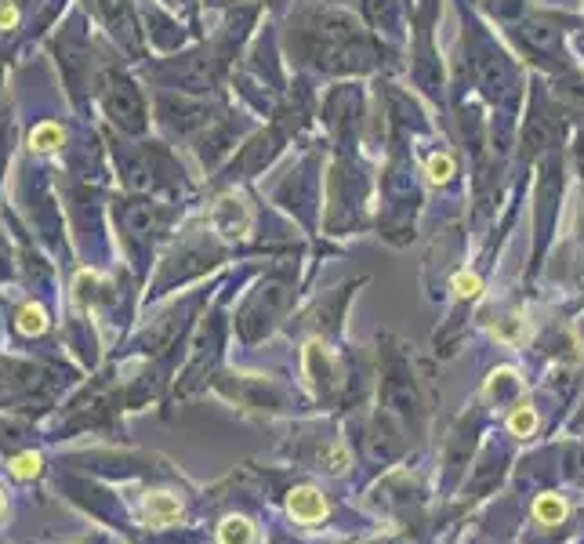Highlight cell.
I'll return each mask as SVG.
<instances>
[{
    "mask_svg": "<svg viewBox=\"0 0 584 544\" xmlns=\"http://www.w3.org/2000/svg\"><path fill=\"white\" fill-rule=\"evenodd\" d=\"M102 106L113 117V124H120L124 131H142L146 127V106H142V95L124 73L117 69H102Z\"/></svg>",
    "mask_w": 584,
    "mask_h": 544,
    "instance_id": "cell-1",
    "label": "cell"
},
{
    "mask_svg": "<svg viewBox=\"0 0 584 544\" xmlns=\"http://www.w3.org/2000/svg\"><path fill=\"white\" fill-rule=\"evenodd\" d=\"M88 4H95L98 19L106 22V30L120 40V48H127L131 55L142 48V37H138L135 15H131V8H127L124 0H88Z\"/></svg>",
    "mask_w": 584,
    "mask_h": 544,
    "instance_id": "cell-2",
    "label": "cell"
},
{
    "mask_svg": "<svg viewBox=\"0 0 584 544\" xmlns=\"http://www.w3.org/2000/svg\"><path fill=\"white\" fill-rule=\"evenodd\" d=\"M287 512H291L294 523L302 526H316L327 515V497L316 490V486H298L287 494Z\"/></svg>",
    "mask_w": 584,
    "mask_h": 544,
    "instance_id": "cell-3",
    "label": "cell"
},
{
    "mask_svg": "<svg viewBox=\"0 0 584 544\" xmlns=\"http://www.w3.org/2000/svg\"><path fill=\"white\" fill-rule=\"evenodd\" d=\"M164 109V120L178 131H193V127H207V109L204 106H193V102H185V98H164L160 102Z\"/></svg>",
    "mask_w": 584,
    "mask_h": 544,
    "instance_id": "cell-4",
    "label": "cell"
},
{
    "mask_svg": "<svg viewBox=\"0 0 584 544\" xmlns=\"http://www.w3.org/2000/svg\"><path fill=\"white\" fill-rule=\"evenodd\" d=\"M142 512H146L149 523L167 526V523H175V519H182V501H178L175 494H167V490H153V494H146V501H142Z\"/></svg>",
    "mask_w": 584,
    "mask_h": 544,
    "instance_id": "cell-5",
    "label": "cell"
},
{
    "mask_svg": "<svg viewBox=\"0 0 584 544\" xmlns=\"http://www.w3.org/2000/svg\"><path fill=\"white\" fill-rule=\"evenodd\" d=\"M211 222H215V229L222 236H244V229H247V211L236 200H222V204L215 207V214H211Z\"/></svg>",
    "mask_w": 584,
    "mask_h": 544,
    "instance_id": "cell-6",
    "label": "cell"
},
{
    "mask_svg": "<svg viewBox=\"0 0 584 544\" xmlns=\"http://www.w3.org/2000/svg\"><path fill=\"white\" fill-rule=\"evenodd\" d=\"M215 537L218 544H254V523L247 515H225Z\"/></svg>",
    "mask_w": 584,
    "mask_h": 544,
    "instance_id": "cell-7",
    "label": "cell"
},
{
    "mask_svg": "<svg viewBox=\"0 0 584 544\" xmlns=\"http://www.w3.org/2000/svg\"><path fill=\"white\" fill-rule=\"evenodd\" d=\"M519 392H523V381L516 378V370L501 367V370H494V374H490L487 396L494 399V403H505L508 396H519Z\"/></svg>",
    "mask_w": 584,
    "mask_h": 544,
    "instance_id": "cell-8",
    "label": "cell"
},
{
    "mask_svg": "<svg viewBox=\"0 0 584 544\" xmlns=\"http://www.w3.org/2000/svg\"><path fill=\"white\" fill-rule=\"evenodd\" d=\"M15 327H19V334H26V338H37V334L48 331V312L40 309L37 302H26L15 312Z\"/></svg>",
    "mask_w": 584,
    "mask_h": 544,
    "instance_id": "cell-9",
    "label": "cell"
},
{
    "mask_svg": "<svg viewBox=\"0 0 584 544\" xmlns=\"http://www.w3.org/2000/svg\"><path fill=\"white\" fill-rule=\"evenodd\" d=\"M566 515H570V505H566L559 494H541L534 501V519H537V523L555 526V523H563Z\"/></svg>",
    "mask_w": 584,
    "mask_h": 544,
    "instance_id": "cell-10",
    "label": "cell"
},
{
    "mask_svg": "<svg viewBox=\"0 0 584 544\" xmlns=\"http://www.w3.org/2000/svg\"><path fill=\"white\" fill-rule=\"evenodd\" d=\"M537 425H541V418H537V410L530 407V403H516V410L508 414V432H512V436H519V439L534 436Z\"/></svg>",
    "mask_w": 584,
    "mask_h": 544,
    "instance_id": "cell-11",
    "label": "cell"
},
{
    "mask_svg": "<svg viewBox=\"0 0 584 544\" xmlns=\"http://www.w3.org/2000/svg\"><path fill=\"white\" fill-rule=\"evenodd\" d=\"M40 468H44V465H40V457L33 454V450H26V454H15V457L8 461V472H11L15 479H37V476H40Z\"/></svg>",
    "mask_w": 584,
    "mask_h": 544,
    "instance_id": "cell-12",
    "label": "cell"
},
{
    "mask_svg": "<svg viewBox=\"0 0 584 544\" xmlns=\"http://www.w3.org/2000/svg\"><path fill=\"white\" fill-rule=\"evenodd\" d=\"M523 40L530 48H541V51H555V30L545 26V22H530L523 26Z\"/></svg>",
    "mask_w": 584,
    "mask_h": 544,
    "instance_id": "cell-13",
    "label": "cell"
},
{
    "mask_svg": "<svg viewBox=\"0 0 584 544\" xmlns=\"http://www.w3.org/2000/svg\"><path fill=\"white\" fill-rule=\"evenodd\" d=\"M33 149H40V153H51L55 146H62V127L59 124H40L37 131H33Z\"/></svg>",
    "mask_w": 584,
    "mask_h": 544,
    "instance_id": "cell-14",
    "label": "cell"
},
{
    "mask_svg": "<svg viewBox=\"0 0 584 544\" xmlns=\"http://www.w3.org/2000/svg\"><path fill=\"white\" fill-rule=\"evenodd\" d=\"M479 291H483V280H479L476 272H458L454 276V294L458 298H479Z\"/></svg>",
    "mask_w": 584,
    "mask_h": 544,
    "instance_id": "cell-15",
    "label": "cell"
},
{
    "mask_svg": "<svg viewBox=\"0 0 584 544\" xmlns=\"http://www.w3.org/2000/svg\"><path fill=\"white\" fill-rule=\"evenodd\" d=\"M429 175H432V182H447V178L454 175V160H450L447 153H436L429 160Z\"/></svg>",
    "mask_w": 584,
    "mask_h": 544,
    "instance_id": "cell-16",
    "label": "cell"
},
{
    "mask_svg": "<svg viewBox=\"0 0 584 544\" xmlns=\"http://www.w3.org/2000/svg\"><path fill=\"white\" fill-rule=\"evenodd\" d=\"M15 19H19V11L0 0V30H11V26H15Z\"/></svg>",
    "mask_w": 584,
    "mask_h": 544,
    "instance_id": "cell-17",
    "label": "cell"
},
{
    "mask_svg": "<svg viewBox=\"0 0 584 544\" xmlns=\"http://www.w3.org/2000/svg\"><path fill=\"white\" fill-rule=\"evenodd\" d=\"M4 515H8V497H4V490H0V523H4Z\"/></svg>",
    "mask_w": 584,
    "mask_h": 544,
    "instance_id": "cell-18",
    "label": "cell"
},
{
    "mask_svg": "<svg viewBox=\"0 0 584 544\" xmlns=\"http://www.w3.org/2000/svg\"><path fill=\"white\" fill-rule=\"evenodd\" d=\"M4 156H8V146H4V131H0V167H4Z\"/></svg>",
    "mask_w": 584,
    "mask_h": 544,
    "instance_id": "cell-19",
    "label": "cell"
}]
</instances>
